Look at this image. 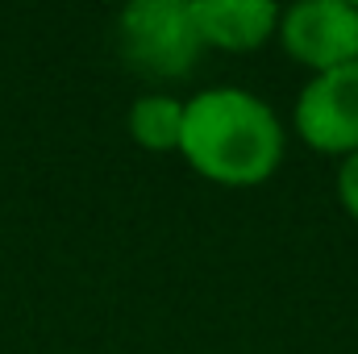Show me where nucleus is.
<instances>
[{
	"label": "nucleus",
	"instance_id": "nucleus-4",
	"mask_svg": "<svg viewBox=\"0 0 358 354\" xmlns=\"http://www.w3.org/2000/svg\"><path fill=\"white\" fill-rule=\"evenodd\" d=\"M296 129L313 150L355 155L358 150V63L313 76L296 100Z\"/></svg>",
	"mask_w": 358,
	"mask_h": 354
},
{
	"label": "nucleus",
	"instance_id": "nucleus-3",
	"mask_svg": "<svg viewBox=\"0 0 358 354\" xmlns=\"http://www.w3.org/2000/svg\"><path fill=\"white\" fill-rule=\"evenodd\" d=\"M279 42L304 67L334 71L358 63V4L350 0H304L279 13Z\"/></svg>",
	"mask_w": 358,
	"mask_h": 354
},
{
	"label": "nucleus",
	"instance_id": "nucleus-1",
	"mask_svg": "<svg viewBox=\"0 0 358 354\" xmlns=\"http://www.w3.org/2000/svg\"><path fill=\"white\" fill-rule=\"evenodd\" d=\"M183 159L217 183H263L283 159V129L255 92L208 88L183 104Z\"/></svg>",
	"mask_w": 358,
	"mask_h": 354
},
{
	"label": "nucleus",
	"instance_id": "nucleus-2",
	"mask_svg": "<svg viewBox=\"0 0 358 354\" xmlns=\"http://www.w3.org/2000/svg\"><path fill=\"white\" fill-rule=\"evenodd\" d=\"M117 42L121 59L155 80L183 76L204 50L187 0H134L117 21Z\"/></svg>",
	"mask_w": 358,
	"mask_h": 354
},
{
	"label": "nucleus",
	"instance_id": "nucleus-7",
	"mask_svg": "<svg viewBox=\"0 0 358 354\" xmlns=\"http://www.w3.org/2000/svg\"><path fill=\"white\" fill-rule=\"evenodd\" d=\"M338 196H342V204L350 208V217L358 221V150L346 155V163H342V171H338Z\"/></svg>",
	"mask_w": 358,
	"mask_h": 354
},
{
	"label": "nucleus",
	"instance_id": "nucleus-5",
	"mask_svg": "<svg viewBox=\"0 0 358 354\" xmlns=\"http://www.w3.org/2000/svg\"><path fill=\"white\" fill-rule=\"evenodd\" d=\"M196 29L204 46L255 50L279 29V8L271 0H192Z\"/></svg>",
	"mask_w": 358,
	"mask_h": 354
},
{
	"label": "nucleus",
	"instance_id": "nucleus-6",
	"mask_svg": "<svg viewBox=\"0 0 358 354\" xmlns=\"http://www.w3.org/2000/svg\"><path fill=\"white\" fill-rule=\"evenodd\" d=\"M129 134L146 150H179L183 104H179L176 96H142L129 108Z\"/></svg>",
	"mask_w": 358,
	"mask_h": 354
}]
</instances>
